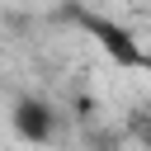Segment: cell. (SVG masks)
<instances>
[{
    "instance_id": "6da1fadb",
    "label": "cell",
    "mask_w": 151,
    "mask_h": 151,
    "mask_svg": "<svg viewBox=\"0 0 151 151\" xmlns=\"http://www.w3.org/2000/svg\"><path fill=\"white\" fill-rule=\"evenodd\" d=\"M76 24H80V33L118 66V71H151V47L123 24V19H113V14H94V9H76L71 14Z\"/></svg>"
},
{
    "instance_id": "7a4b0ae2",
    "label": "cell",
    "mask_w": 151,
    "mask_h": 151,
    "mask_svg": "<svg viewBox=\"0 0 151 151\" xmlns=\"http://www.w3.org/2000/svg\"><path fill=\"white\" fill-rule=\"evenodd\" d=\"M9 127H14L19 142L47 146V142L57 137V109H52L47 99H38V94H24V99H14V109H9Z\"/></svg>"
}]
</instances>
